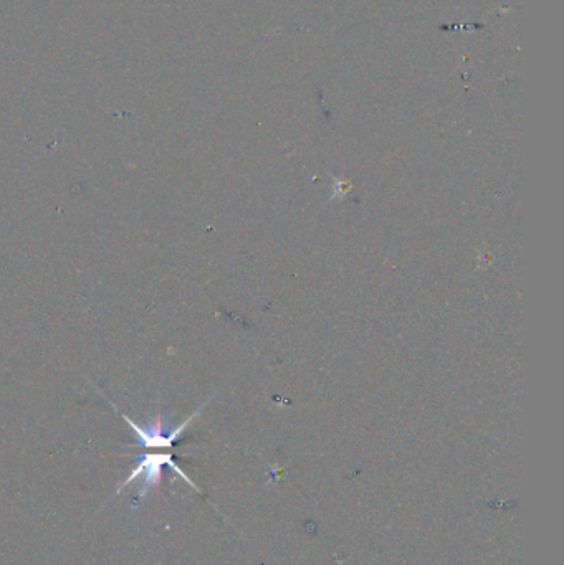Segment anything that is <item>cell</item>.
<instances>
[{
  "label": "cell",
  "mask_w": 564,
  "mask_h": 565,
  "mask_svg": "<svg viewBox=\"0 0 564 565\" xmlns=\"http://www.w3.org/2000/svg\"><path fill=\"white\" fill-rule=\"evenodd\" d=\"M202 409L197 410L196 414L191 415L187 418L186 422H182L179 427L169 428L164 427L163 420L161 418H156L151 425L148 427H141L139 423L134 422L133 418L128 417L126 414H121V418L125 420L128 425H130L131 430H133L134 435L138 438V443L144 448H161V450H169L176 445L177 440L181 438L182 433L189 427V423L197 417V414L201 412Z\"/></svg>",
  "instance_id": "cell-2"
},
{
  "label": "cell",
  "mask_w": 564,
  "mask_h": 565,
  "mask_svg": "<svg viewBox=\"0 0 564 565\" xmlns=\"http://www.w3.org/2000/svg\"><path fill=\"white\" fill-rule=\"evenodd\" d=\"M164 466H169L171 470L176 471V475L181 476L182 480L187 481L192 488H196V485L189 480V476L184 475V471L177 466L173 453H143V455L139 456L138 463L134 466L130 476L126 478L123 485H120L116 493H121V491L125 490L126 486L133 483L134 480L143 478V485H141V490H139L138 493V501H141V499L146 498L148 494L153 493L154 490H158L161 478H163Z\"/></svg>",
  "instance_id": "cell-1"
}]
</instances>
